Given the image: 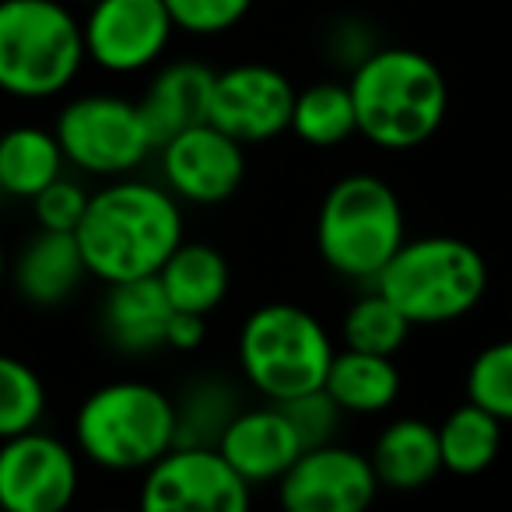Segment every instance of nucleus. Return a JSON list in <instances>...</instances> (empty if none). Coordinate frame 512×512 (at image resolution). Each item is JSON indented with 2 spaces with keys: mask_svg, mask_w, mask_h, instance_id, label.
I'll return each mask as SVG.
<instances>
[{
  "mask_svg": "<svg viewBox=\"0 0 512 512\" xmlns=\"http://www.w3.org/2000/svg\"><path fill=\"white\" fill-rule=\"evenodd\" d=\"M467 400L512 425V337L491 341L467 365Z\"/></svg>",
  "mask_w": 512,
  "mask_h": 512,
  "instance_id": "cd10ccee",
  "label": "nucleus"
},
{
  "mask_svg": "<svg viewBox=\"0 0 512 512\" xmlns=\"http://www.w3.org/2000/svg\"><path fill=\"white\" fill-rule=\"evenodd\" d=\"M85 57L102 74H144L169 53L176 25L165 0H92L81 18Z\"/></svg>",
  "mask_w": 512,
  "mask_h": 512,
  "instance_id": "9d476101",
  "label": "nucleus"
},
{
  "mask_svg": "<svg viewBox=\"0 0 512 512\" xmlns=\"http://www.w3.org/2000/svg\"><path fill=\"white\" fill-rule=\"evenodd\" d=\"M0 197H4V193H0Z\"/></svg>",
  "mask_w": 512,
  "mask_h": 512,
  "instance_id": "f704fd0d",
  "label": "nucleus"
},
{
  "mask_svg": "<svg viewBox=\"0 0 512 512\" xmlns=\"http://www.w3.org/2000/svg\"><path fill=\"white\" fill-rule=\"evenodd\" d=\"M81 456L60 435L29 428L0 439V509L60 512L78 498Z\"/></svg>",
  "mask_w": 512,
  "mask_h": 512,
  "instance_id": "9b49d317",
  "label": "nucleus"
},
{
  "mask_svg": "<svg viewBox=\"0 0 512 512\" xmlns=\"http://www.w3.org/2000/svg\"><path fill=\"white\" fill-rule=\"evenodd\" d=\"M218 453L225 456L235 467V474L249 484V488H260V484H278L281 474L299 460L302 442L295 435L288 414L281 411V404L264 400L256 407H239L232 421L225 425L221 439L214 442Z\"/></svg>",
  "mask_w": 512,
  "mask_h": 512,
  "instance_id": "2eb2a0df",
  "label": "nucleus"
},
{
  "mask_svg": "<svg viewBox=\"0 0 512 512\" xmlns=\"http://www.w3.org/2000/svg\"><path fill=\"white\" fill-rule=\"evenodd\" d=\"M176 446V400L144 379H113L74 414V449L109 474H141Z\"/></svg>",
  "mask_w": 512,
  "mask_h": 512,
  "instance_id": "20e7f679",
  "label": "nucleus"
},
{
  "mask_svg": "<svg viewBox=\"0 0 512 512\" xmlns=\"http://www.w3.org/2000/svg\"><path fill=\"white\" fill-rule=\"evenodd\" d=\"M435 432H439L442 470L453 477L484 474L502 449V421L484 407H477L474 400H463L460 407H453L435 425Z\"/></svg>",
  "mask_w": 512,
  "mask_h": 512,
  "instance_id": "5701e85b",
  "label": "nucleus"
},
{
  "mask_svg": "<svg viewBox=\"0 0 512 512\" xmlns=\"http://www.w3.org/2000/svg\"><path fill=\"white\" fill-rule=\"evenodd\" d=\"M323 390L334 397V404L344 414L372 418V414H386L397 404L400 390H404V376H400L397 358L341 348L330 358Z\"/></svg>",
  "mask_w": 512,
  "mask_h": 512,
  "instance_id": "aec40b11",
  "label": "nucleus"
},
{
  "mask_svg": "<svg viewBox=\"0 0 512 512\" xmlns=\"http://www.w3.org/2000/svg\"><path fill=\"white\" fill-rule=\"evenodd\" d=\"M67 165L95 179L137 172L158 151L137 99L116 92H85L60 106L53 120Z\"/></svg>",
  "mask_w": 512,
  "mask_h": 512,
  "instance_id": "6e6552de",
  "label": "nucleus"
},
{
  "mask_svg": "<svg viewBox=\"0 0 512 512\" xmlns=\"http://www.w3.org/2000/svg\"><path fill=\"white\" fill-rule=\"evenodd\" d=\"M172 302L165 299L158 278H134L106 285L99 323L106 341L123 355H155L165 351V330L172 320Z\"/></svg>",
  "mask_w": 512,
  "mask_h": 512,
  "instance_id": "a211bd4d",
  "label": "nucleus"
},
{
  "mask_svg": "<svg viewBox=\"0 0 512 512\" xmlns=\"http://www.w3.org/2000/svg\"><path fill=\"white\" fill-rule=\"evenodd\" d=\"M92 193L78 183L74 176H57L50 186L36 193L29 200L32 204V218H36V228H53V232H74L85 218V207Z\"/></svg>",
  "mask_w": 512,
  "mask_h": 512,
  "instance_id": "7c9ffc66",
  "label": "nucleus"
},
{
  "mask_svg": "<svg viewBox=\"0 0 512 512\" xmlns=\"http://www.w3.org/2000/svg\"><path fill=\"white\" fill-rule=\"evenodd\" d=\"M155 278L162 285L165 299L172 302V309L211 316L228 299L232 267H228V256L218 246L183 239L172 249L169 260L158 267Z\"/></svg>",
  "mask_w": 512,
  "mask_h": 512,
  "instance_id": "412c9836",
  "label": "nucleus"
},
{
  "mask_svg": "<svg viewBox=\"0 0 512 512\" xmlns=\"http://www.w3.org/2000/svg\"><path fill=\"white\" fill-rule=\"evenodd\" d=\"M407 214L397 190L376 172H348L327 190L316 214V249L334 274L355 285H372L400 242Z\"/></svg>",
  "mask_w": 512,
  "mask_h": 512,
  "instance_id": "423d86ee",
  "label": "nucleus"
},
{
  "mask_svg": "<svg viewBox=\"0 0 512 512\" xmlns=\"http://www.w3.org/2000/svg\"><path fill=\"white\" fill-rule=\"evenodd\" d=\"M274 488L288 512H362L379 495L369 453L341 446L337 439L302 449Z\"/></svg>",
  "mask_w": 512,
  "mask_h": 512,
  "instance_id": "4468645a",
  "label": "nucleus"
},
{
  "mask_svg": "<svg viewBox=\"0 0 512 512\" xmlns=\"http://www.w3.org/2000/svg\"><path fill=\"white\" fill-rule=\"evenodd\" d=\"M358 137L383 151H414L439 134L449 113L442 67L411 46H379L348 74Z\"/></svg>",
  "mask_w": 512,
  "mask_h": 512,
  "instance_id": "f03ea898",
  "label": "nucleus"
},
{
  "mask_svg": "<svg viewBox=\"0 0 512 512\" xmlns=\"http://www.w3.org/2000/svg\"><path fill=\"white\" fill-rule=\"evenodd\" d=\"M172 400H176V446H214L242 407L239 390L221 376L197 379Z\"/></svg>",
  "mask_w": 512,
  "mask_h": 512,
  "instance_id": "393cba45",
  "label": "nucleus"
},
{
  "mask_svg": "<svg viewBox=\"0 0 512 512\" xmlns=\"http://www.w3.org/2000/svg\"><path fill=\"white\" fill-rule=\"evenodd\" d=\"M46 383L25 358L0 351V439L39 428L46 418Z\"/></svg>",
  "mask_w": 512,
  "mask_h": 512,
  "instance_id": "bb28decb",
  "label": "nucleus"
},
{
  "mask_svg": "<svg viewBox=\"0 0 512 512\" xmlns=\"http://www.w3.org/2000/svg\"><path fill=\"white\" fill-rule=\"evenodd\" d=\"M207 341V316L200 313H172L169 330H165V348L179 351V355H190L200 344Z\"/></svg>",
  "mask_w": 512,
  "mask_h": 512,
  "instance_id": "473e14b6",
  "label": "nucleus"
},
{
  "mask_svg": "<svg viewBox=\"0 0 512 512\" xmlns=\"http://www.w3.org/2000/svg\"><path fill=\"white\" fill-rule=\"evenodd\" d=\"M379 46L383 43L376 39V29H372L369 22H362L358 15H344V18H337V22H330L327 36H323V50H327L330 64L344 74L355 71L365 57H372V53L379 50Z\"/></svg>",
  "mask_w": 512,
  "mask_h": 512,
  "instance_id": "2f4dec72",
  "label": "nucleus"
},
{
  "mask_svg": "<svg viewBox=\"0 0 512 512\" xmlns=\"http://www.w3.org/2000/svg\"><path fill=\"white\" fill-rule=\"evenodd\" d=\"M295 106V85L281 67L242 60L214 71L207 123L225 130L239 144H267L288 134Z\"/></svg>",
  "mask_w": 512,
  "mask_h": 512,
  "instance_id": "ddd939ff",
  "label": "nucleus"
},
{
  "mask_svg": "<svg viewBox=\"0 0 512 512\" xmlns=\"http://www.w3.org/2000/svg\"><path fill=\"white\" fill-rule=\"evenodd\" d=\"M67 158L53 127L22 123L0 134V193L15 200H32L43 186L64 176Z\"/></svg>",
  "mask_w": 512,
  "mask_h": 512,
  "instance_id": "4be33fe9",
  "label": "nucleus"
},
{
  "mask_svg": "<svg viewBox=\"0 0 512 512\" xmlns=\"http://www.w3.org/2000/svg\"><path fill=\"white\" fill-rule=\"evenodd\" d=\"M369 463L376 470L379 488L386 491H421L442 474L439 456V432L432 421L414 418H393L379 428L372 439Z\"/></svg>",
  "mask_w": 512,
  "mask_h": 512,
  "instance_id": "6ab92c4d",
  "label": "nucleus"
},
{
  "mask_svg": "<svg viewBox=\"0 0 512 512\" xmlns=\"http://www.w3.org/2000/svg\"><path fill=\"white\" fill-rule=\"evenodd\" d=\"M8 281V253H4V242H0V288Z\"/></svg>",
  "mask_w": 512,
  "mask_h": 512,
  "instance_id": "72a5a7b5",
  "label": "nucleus"
},
{
  "mask_svg": "<svg viewBox=\"0 0 512 512\" xmlns=\"http://www.w3.org/2000/svg\"><path fill=\"white\" fill-rule=\"evenodd\" d=\"M256 0H165L176 32L197 39H214L239 29Z\"/></svg>",
  "mask_w": 512,
  "mask_h": 512,
  "instance_id": "c85d7f7f",
  "label": "nucleus"
},
{
  "mask_svg": "<svg viewBox=\"0 0 512 512\" xmlns=\"http://www.w3.org/2000/svg\"><path fill=\"white\" fill-rule=\"evenodd\" d=\"M88 278L102 285L151 278L186 239L183 204L141 176H116L88 197L85 218L74 228Z\"/></svg>",
  "mask_w": 512,
  "mask_h": 512,
  "instance_id": "f257e3e1",
  "label": "nucleus"
},
{
  "mask_svg": "<svg viewBox=\"0 0 512 512\" xmlns=\"http://www.w3.org/2000/svg\"><path fill=\"white\" fill-rule=\"evenodd\" d=\"M337 344L316 313L295 302H264L242 320L235 358L246 386L264 400L320 390Z\"/></svg>",
  "mask_w": 512,
  "mask_h": 512,
  "instance_id": "0eeeda50",
  "label": "nucleus"
},
{
  "mask_svg": "<svg viewBox=\"0 0 512 512\" xmlns=\"http://www.w3.org/2000/svg\"><path fill=\"white\" fill-rule=\"evenodd\" d=\"M8 281L18 299L36 309H53L74 299L88 281L85 256H81L74 232L36 228L18 246V253L8 256Z\"/></svg>",
  "mask_w": 512,
  "mask_h": 512,
  "instance_id": "dca6fc26",
  "label": "nucleus"
},
{
  "mask_svg": "<svg viewBox=\"0 0 512 512\" xmlns=\"http://www.w3.org/2000/svg\"><path fill=\"white\" fill-rule=\"evenodd\" d=\"M295 137L309 148H341L344 141L358 134L355 123V102H351L348 81H313L306 88H295L292 123Z\"/></svg>",
  "mask_w": 512,
  "mask_h": 512,
  "instance_id": "b1692460",
  "label": "nucleus"
},
{
  "mask_svg": "<svg viewBox=\"0 0 512 512\" xmlns=\"http://www.w3.org/2000/svg\"><path fill=\"white\" fill-rule=\"evenodd\" d=\"M211 88H214V67L200 57H176V60H158L151 67V78L144 85L141 106L148 130L155 144L169 141L172 134L186 127H197L207 120V106H211Z\"/></svg>",
  "mask_w": 512,
  "mask_h": 512,
  "instance_id": "f3484780",
  "label": "nucleus"
},
{
  "mask_svg": "<svg viewBox=\"0 0 512 512\" xmlns=\"http://www.w3.org/2000/svg\"><path fill=\"white\" fill-rule=\"evenodd\" d=\"M281 411H285L288 421H292L302 449L334 442L337 432H341V421L348 418L323 386L320 390L299 393V397H292V400H281Z\"/></svg>",
  "mask_w": 512,
  "mask_h": 512,
  "instance_id": "c756f323",
  "label": "nucleus"
},
{
  "mask_svg": "<svg viewBox=\"0 0 512 512\" xmlns=\"http://www.w3.org/2000/svg\"><path fill=\"white\" fill-rule=\"evenodd\" d=\"M411 323L407 316L379 292L376 285H369L348 309L341 320V344L355 351H372V355H390L397 358L411 341Z\"/></svg>",
  "mask_w": 512,
  "mask_h": 512,
  "instance_id": "a878e982",
  "label": "nucleus"
},
{
  "mask_svg": "<svg viewBox=\"0 0 512 512\" xmlns=\"http://www.w3.org/2000/svg\"><path fill=\"white\" fill-rule=\"evenodd\" d=\"M85 64L81 18L64 0H0V92L22 102L57 99Z\"/></svg>",
  "mask_w": 512,
  "mask_h": 512,
  "instance_id": "39448f33",
  "label": "nucleus"
},
{
  "mask_svg": "<svg viewBox=\"0 0 512 512\" xmlns=\"http://www.w3.org/2000/svg\"><path fill=\"white\" fill-rule=\"evenodd\" d=\"M155 155L162 186L179 204L218 207L246 183V144L207 120L172 134L158 144Z\"/></svg>",
  "mask_w": 512,
  "mask_h": 512,
  "instance_id": "f8f14e48",
  "label": "nucleus"
},
{
  "mask_svg": "<svg viewBox=\"0 0 512 512\" xmlns=\"http://www.w3.org/2000/svg\"><path fill=\"white\" fill-rule=\"evenodd\" d=\"M372 285L407 316L411 327H449L481 306L491 271L474 242L435 232L400 242Z\"/></svg>",
  "mask_w": 512,
  "mask_h": 512,
  "instance_id": "7ed1b4c3",
  "label": "nucleus"
},
{
  "mask_svg": "<svg viewBox=\"0 0 512 512\" xmlns=\"http://www.w3.org/2000/svg\"><path fill=\"white\" fill-rule=\"evenodd\" d=\"M137 502L148 512H246L253 488L218 446H172L141 470Z\"/></svg>",
  "mask_w": 512,
  "mask_h": 512,
  "instance_id": "1a4fd4ad",
  "label": "nucleus"
}]
</instances>
